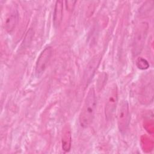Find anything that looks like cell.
Here are the masks:
<instances>
[{"mask_svg": "<svg viewBox=\"0 0 154 154\" xmlns=\"http://www.w3.org/2000/svg\"><path fill=\"white\" fill-rule=\"evenodd\" d=\"M97 106V97L95 90L91 87L85 98L79 117V122L81 127H88L94 117Z\"/></svg>", "mask_w": 154, "mask_h": 154, "instance_id": "6da1fadb", "label": "cell"}, {"mask_svg": "<svg viewBox=\"0 0 154 154\" xmlns=\"http://www.w3.org/2000/svg\"><path fill=\"white\" fill-rule=\"evenodd\" d=\"M149 31V24L146 22L139 23L135 29L132 41V54L138 55L143 49Z\"/></svg>", "mask_w": 154, "mask_h": 154, "instance_id": "7a4b0ae2", "label": "cell"}, {"mask_svg": "<svg viewBox=\"0 0 154 154\" xmlns=\"http://www.w3.org/2000/svg\"><path fill=\"white\" fill-rule=\"evenodd\" d=\"M118 104V89L116 84H114L108 94L105 108L104 114L107 121H111L116 113Z\"/></svg>", "mask_w": 154, "mask_h": 154, "instance_id": "3957f363", "label": "cell"}, {"mask_svg": "<svg viewBox=\"0 0 154 154\" xmlns=\"http://www.w3.org/2000/svg\"><path fill=\"white\" fill-rule=\"evenodd\" d=\"M130 111L127 100H122L120 103L117 113V126L119 131L124 134L128 129L130 123Z\"/></svg>", "mask_w": 154, "mask_h": 154, "instance_id": "277c9868", "label": "cell"}, {"mask_svg": "<svg viewBox=\"0 0 154 154\" xmlns=\"http://www.w3.org/2000/svg\"><path fill=\"white\" fill-rule=\"evenodd\" d=\"M52 55V49L51 46L46 47L39 55L35 66L37 76H40L45 72Z\"/></svg>", "mask_w": 154, "mask_h": 154, "instance_id": "5b68a950", "label": "cell"}, {"mask_svg": "<svg viewBox=\"0 0 154 154\" xmlns=\"http://www.w3.org/2000/svg\"><path fill=\"white\" fill-rule=\"evenodd\" d=\"M101 59V55L97 54L93 57L87 64L83 75V82L85 86L88 85L92 79L95 72L100 63Z\"/></svg>", "mask_w": 154, "mask_h": 154, "instance_id": "8992f818", "label": "cell"}, {"mask_svg": "<svg viewBox=\"0 0 154 154\" xmlns=\"http://www.w3.org/2000/svg\"><path fill=\"white\" fill-rule=\"evenodd\" d=\"M72 145V131L69 125L64 126L61 135V148L65 152H69Z\"/></svg>", "mask_w": 154, "mask_h": 154, "instance_id": "52a82bcc", "label": "cell"}, {"mask_svg": "<svg viewBox=\"0 0 154 154\" xmlns=\"http://www.w3.org/2000/svg\"><path fill=\"white\" fill-rule=\"evenodd\" d=\"M63 12V2L62 1H57L55 4L53 13V25L55 28H57L60 25Z\"/></svg>", "mask_w": 154, "mask_h": 154, "instance_id": "ba28073f", "label": "cell"}, {"mask_svg": "<svg viewBox=\"0 0 154 154\" xmlns=\"http://www.w3.org/2000/svg\"><path fill=\"white\" fill-rule=\"evenodd\" d=\"M18 20V13L13 11L7 18L5 22V28L8 32H11L15 28Z\"/></svg>", "mask_w": 154, "mask_h": 154, "instance_id": "9c48e42d", "label": "cell"}, {"mask_svg": "<svg viewBox=\"0 0 154 154\" xmlns=\"http://www.w3.org/2000/svg\"><path fill=\"white\" fill-rule=\"evenodd\" d=\"M137 66L138 68L140 69H147L149 67V64L147 62V61L141 57H140L137 59V62H136Z\"/></svg>", "mask_w": 154, "mask_h": 154, "instance_id": "30bf717a", "label": "cell"}]
</instances>
